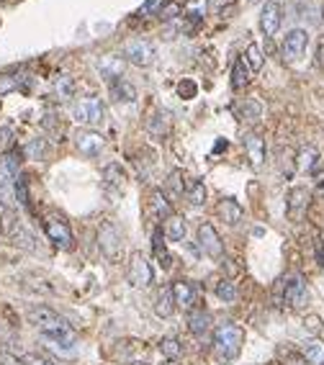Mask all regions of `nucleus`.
<instances>
[{"label": "nucleus", "mask_w": 324, "mask_h": 365, "mask_svg": "<svg viewBox=\"0 0 324 365\" xmlns=\"http://www.w3.org/2000/svg\"><path fill=\"white\" fill-rule=\"evenodd\" d=\"M152 265L147 263V257L142 252H132V260H129V281L136 288H147L152 283Z\"/></svg>", "instance_id": "obj_13"}, {"label": "nucleus", "mask_w": 324, "mask_h": 365, "mask_svg": "<svg viewBox=\"0 0 324 365\" xmlns=\"http://www.w3.org/2000/svg\"><path fill=\"white\" fill-rule=\"evenodd\" d=\"M196 239H198V247H201L204 255L214 257V260H219V257L224 255V242H222L219 232L214 229V224H208V221L198 224Z\"/></svg>", "instance_id": "obj_6"}, {"label": "nucleus", "mask_w": 324, "mask_h": 365, "mask_svg": "<svg viewBox=\"0 0 324 365\" xmlns=\"http://www.w3.org/2000/svg\"><path fill=\"white\" fill-rule=\"evenodd\" d=\"M186 232H188L186 219L178 216V214H172L170 219H168V224H165V237L172 239V242H183V239H186Z\"/></svg>", "instance_id": "obj_26"}, {"label": "nucleus", "mask_w": 324, "mask_h": 365, "mask_svg": "<svg viewBox=\"0 0 324 365\" xmlns=\"http://www.w3.org/2000/svg\"><path fill=\"white\" fill-rule=\"evenodd\" d=\"M186 196H188L190 206H204L206 203V185L201 180L190 182V188H186Z\"/></svg>", "instance_id": "obj_34"}, {"label": "nucleus", "mask_w": 324, "mask_h": 365, "mask_svg": "<svg viewBox=\"0 0 324 365\" xmlns=\"http://www.w3.org/2000/svg\"><path fill=\"white\" fill-rule=\"evenodd\" d=\"M283 301L291 309H301V306L309 303V288H306L301 275H288L286 278V283H283Z\"/></svg>", "instance_id": "obj_9"}, {"label": "nucleus", "mask_w": 324, "mask_h": 365, "mask_svg": "<svg viewBox=\"0 0 324 365\" xmlns=\"http://www.w3.org/2000/svg\"><path fill=\"white\" fill-rule=\"evenodd\" d=\"M178 6H175V3H172V6H168V8L165 10H160V19H172V16H175V13H178Z\"/></svg>", "instance_id": "obj_47"}, {"label": "nucleus", "mask_w": 324, "mask_h": 365, "mask_svg": "<svg viewBox=\"0 0 324 365\" xmlns=\"http://www.w3.org/2000/svg\"><path fill=\"white\" fill-rule=\"evenodd\" d=\"M244 345V332L240 324L224 321L214 329V357L219 363H232L240 357Z\"/></svg>", "instance_id": "obj_1"}, {"label": "nucleus", "mask_w": 324, "mask_h": 365, "mask_svg": "<svg viewBox=\"0 0 324 365\" xmlns=\"http://www.w3.org/2000/svg\"><path fill=\"white\" fill-rule=\"evenodd\" d=\"M175 309H178V306H175V299H172V288L170 286L160 288V291H157V299H154V314H157L160 319H168V317H172V311Z\"/></svg>", "instance_id": "obj_22"}, {"label": "nucleus", "mask_w": 324, "mask_h": 365, "mask_svg": "<svg viewBox=\"0 0 324 365\" xmlns=\"http://www.w3.org/2000/svg\"><path fill=\"white\" fill-rule=\"evenodd\" d=\"M322 365H324V363H322Z\"/></svg>", "instance_id": "obj_52"}, {"label": "nucleus", "mask_w": 324, "mask_h": 365, "mask_svg": "<svg viewBox=\"0 0 324 365\" xmlns=\"http://www.w3.org/2000/svg\"><path fill=\"white\" fill-rule=\"evenodd\" d=\"M304 329L309 335H322V319H319L316 314H309L304 319Z\"/></svg>", "instance_id": "obj_41"}, {"label": "nucleus", "mask_w": 324, "mask_h": 365, "mask_svg": "<svg viewBox=\"0 0 324 365\" xmlns=\"http://www.w3.org/2000/svg\"><path fill=\"white\" fill-rule=\"evenodd\" d=\"M219 216H222L229 227H234V224H240V221H242L244 211H242L240 203L234 201V198H224V201L219 203Z\"/></svg>", "instance_id": "obj_23"}, {"label": "nucleus", "mask_w": 324, "mask_h": 365, "mask_svg": "<svg viewBox=\"0 0 324 365\" xmlns=\"http://www.w3.org/2000/svg\"><path fill=\"white\" fill-rule=\"evenodd\" d=\"M240 113H242L244 121H250V124H255V121L262 119V106L260 101H255V98H247L244 103H240Z\"/></svg>", "instance_id": "obj_30"}, {"label": "nucleus", "mask_w": 324, "mask_h": 365, "mask_svg": "<svg viewBox=\"0 0 324 365\" xmlns=\"http://www.w3.org/2000/svg\"><path fill=\"white\" fill-rule=\"evenodd\" d=\"M124 59L136 67H152L157 62V46L150 39H132L124 46Z\"/></svg>", "instance_id": "obj_5"}, {"label": "nucleus", "mask_w": 324, "mask_h": 365, "mask_svg": "<svg viewBox=\"0 0 324 365\" xmlns=\"http://www.w3.org/2000/svg\"><path fill=\"white\" fill-rule=\"evenodd\" d=\"M72 139H75V147L80 149L82 155H88V157L100 155V152H103V147H106L103 134H98L96 129H78Z\"/></svg>", "instance_id": "obj_12"}, {"label": "nucleus", "mask_w": 324, "mask_h": 365, "mask_svg": "<svg viewBox=\"0 0 324 365\" xmlns=\"http://www.w3.org/2000/svg\"><path fill=\"white\" fill-rule=\"evenodd\" d=\"M152 209H154V216H157V219H170L172 216V206L162 191H152Z\"/></svg>", "instance_id": "obj_29"}, {"label": "nucleus", "mask_w": 324, "mask_h": 365, "mask_svg": "<svg viewBox=\"0 0 324 365\" xmlns=\"http://www.w3.org/2000/svg\"><path fill=\"white\" fill-rule=\"evenodd\" d=\"M178 93H180V98H196V82H190V80H183L178 85Z\"/></svg>", "instance_id": "obj_42"}, {"label": "nucleus", "mask_w": 324, "mask_h": 365, "mask_svg": "<svg viewBox=\"0 0 324 365\" xmlns=\"http://www.w3.org/2000/svg\"><path fill=\"white\" fill-rule=\"evenodd\" d=\"M44 232H46V237H49V242H52L54 247H60V250H72V245H75L72 229L67 227V221L60 219V216H49V219L44 221Z\"/></svg>", "instance_id": "obj_8"}, {"label": "nucleus", "mask_w": 324, "mask_h": 365, "mask_svg": "<svg viewBox=\"0 0 324 365\" xmlns=\"http://www.w3.org/2000/svg\"><path fill=\"white\" fill-rule=\"evenodd\" d=\"M160 353L165 357H170V360H175V357H180V353H183V347H180V342L175 337H162L160 339Z\"/></svg>", "instance_id": "obj_38"}, {"label": "nucleus", "mask_w": 324, "mask_h": 365, "mask_svg": "<svg viewBox=\"0 0 324 365\" xmlns=\"http://www.w3.org/2000/svg\"><path fill=\"white\" fill-rule=\"evenodd\" d=\"M24 152H26L28 160H44V155H46V139L44 137L31 139Z\"/></svg>", "instance_id": "obj_35"}, {"label": "nucleus", "mask_w": 324, "mask_h": 365, "mask_svg": "<svg viewBox=\"0 0 324 365\" xmlns=\"http://www.w3.org/2000/svg\"><path fill=\"white\" fill-rule=\"evenodd\" d=\"M168 185H170V191L175 193V196H183V193H186L183 173H180V170H172V173H170V180H168Z\"/></svg>", "instance_id": "obj_40"}, {"label": "nucleus", "mask_w": 324, "mask_h": 365, "mask_svg": "<svg viewBox=\"0 0 324 365\" xmlns=\"http://www.w3.org/2000/svg\"><path fill=\"white\" fill-rule=\"evenodd\" d=\"M319 162H322V157H319V149H316V147H304L296 155L298 173H304V175H316Z\"/></svg>", "instance_id": "obj_20"}, {"label": "nucleus", "mask_w": 324, "mask_h": 365, "mask_svg": "<svg viewBox=\"0 0 324 365\" xmlns=\"http://www.w3.org/2000/svg\"><path fill=\"white\" fill-rule=\"evenodd\" d=\"M6 198H8V188H0V211L6 209V203H8Z\"/></svg>", "instance_id": "obj_50"}, {"label": "nucleus", "mask_w": 324, "mask_h": 365, "mask_svg": "<svg viewBox=\"0 0 324 365\" xmlns=\"http://www.w3.org/2000/svg\"><path fill=\"white\" fill-rule=\"evenodd\" d=\"M188 329L193 337H204L208 329H211V314L204 306H193L188 311Z\"/></svg>", "instance_id": "obj_18"}, {"label": "nucleus", "mask_w": 324, "mask_h": 365, "mask_svg": "<svg viewBox=\"0 0 324 365\" xmlns=\"http://www.w3.org/2000/svg\"><path fill=\"white\" fill-rule=\"evenodd\" d=\"M0 365H26L21 357L10 355V353H0Z\"/></svg>", "instance_id": "obj_46"}, {"label": "nucleus", "mask_w": 324, "mask_h": 365, "mask_svg": "<svg viewBox=\"0 0 324 365\" xmlns=\"http://www.w3.org/2000/svg\"><path fill=\"white\" fill-rule=\"evenodd\" d=\"M170 288H172L175 306H180V309H193V303H196V286L190 283V281H175Z\"/></svg>", "instance_id": "obj_19"}, {"label": "nucleus", "mask_w": 324, "mask_h": 365, "mask_svg": "<svg viewBox=\"0 0 324 365\" xmlns=\"http://www.w3.org/2000/svg\"><path fill=\"white\" fill-rule=\"evenodd\" d=\"M147 129H150V134L157 139L168 137V131H170V113H168V111H157L152 119L147 121Z\"/></svg>", "instance_id": "obj_25"}, {"label": "nucleus", "mask_w": 324, "mask_h": 365, "mask_svg": "<svg viewBox=\"0 0 324 365\" xmlns=\"http://www.w3.org/2000/svg\"><path fill=\"white\" fill-rule=\"evenodd\" d=\"M54 95L60 98V101H70L72 95H75V80H72V75L62 73L54 77Z\"/></svg>", "instance_id": "obj_27"}, {"label": "nucleus", "mask_w": 324, "mask_h": 365, "mask_svg": "<svg viewBox=\"0 0 324 365\" xmlns=\"http://www.w3.org/2000/svg\"><path fill=\"white\" fill-rule=\"evenodd\" d=\"M10 137H13V131H10L8 127H0V152H3V149H8Z\"/></svg>", "instance_id": "obj_44"}, {"label": "nucleus", "mask_w": 324, "mask_h": 365, "mask_svg": "<svg viewBox=\"0 0 324 365\" xmlns=\"http://www.w3.org/2000/svg\"><path fill=\"white\" fill-rule=\"evenodd\" d=\"M250 85V67L244 59H237L232 67V88L234 91H244Z\"/></svg>", "instance_id": "obj_28"}, {"label": "nucleus", "mask_w": 324, "mask_h": 365, "mask_svg": "<svg viewBox=\"0 0 324 365\" xmlns=\"http://www.w3.org/2000/svg\"><path fill=\"white\" fill-rule=\"evenodd\" d=\"M111 98H114V103H134L136 101V88L126 80L111 82Z\"/></svg>", "instance_id": "obj_24"}, {"label": "nucleus", "mask_w": 324, "mask_h": 365, "mask_svg": "<svg viewBox=\"0 0 324 365\" xmlns=\"http://www.w3.org/2000/svg\"><path fill=\"white\" fill-rule=\"evenodd\" d=\"M247 3H250V6H255V3H260V0H247Z\"/></svg>", "instance_id": "obj_51"}, {"label": "nucleus", "mask_w": 324, "mask_h": 365, "mask_svg": "<svg viewBox=\"0 0 324 365\" xmlns=\"http://www.w3.org/2000/svg\"><path fill=\"white\" fill-rule=\"evenodd\" d=\"M316 64L324 67V39L319 41V49H316Z\"/></svg>", "instance_id": "obj_49"}, {"label": "nucleus", "mask_w": 324, "mask_h": 365, "mask_svg": "<svg viewBox=\"0 0 324 365\" xmlns=\"http://www.w3.org/2000/svg\"><path fill=\"white\" fill-rule=\"evenodd\" d=\"M93 67H96V73H98L103 80L116 82V80H121L126 73V59L118 55H103L93 62Z\"/></svg>", "instance_id": "obj_11"}, {"label": "nucleus", "mask_w": 324, "mask_h": 365, "mask_svg": "<svg viewBox=\"0 0 324 365\" xmlns=\"http://www.w3.org/2000/svg\"><path fill=\"white\" fill-rule=\"evenodd\" d=\"M244 152H247L252 170H260L262 162H265V139L258 137V134H247L244 137Z\"/></svg>", "instance_id": "obj_17"}, {"label": "nucleus", "mask_w": 324, "mask_h": 365, "mask_svg": "<svg viewBox=\"0 0 324 365\" xmlns=\"http://www.w3.org/2000/svg\"><path fill=\"white\" fill-rule=\"evenodd\" d=\"M124 185H126L124 167H121L118 162L106 165V170H103V188H106L108 196H118V193H124Z\"/></svg>", "instance_id": "obj_16"}, {"label": "nucleus", "mask_w": 324, "mask_h": 365, "mask_svg": "<svg viewBox=\"0 0 324 365\" xmlns=\"http://www.w3.org/2000/svg\"><path fill=\"white\" fill-rule=\"evenodd\" d=\"M24 82H26V75H0V95L24 88Z\"/></svg>", "instance_id": "obj_32"}, {"label": "nucleus", "mask_w": 324, "mask_h": 365, "mask_svg": "<svg viewBox=\"0 0 324 365\" xmlns=\"http://www.w3.org/2000/svg\"><path fill=\"white\" fill-rule=\"evenodd\" d=\"M280 21H283V6H280L278 0H268L260 13V28L265 31V37H276L278 34Z\"/></svg>", "instance_id": "obj_14"}, {"label": "nucleus", "mask_w": 324, "mask_h": 365, "mask_svg": "<svg viewBox=\"0 0 324 365\" xmlns=\"http://www.w3.org/2000/svg\"><path fill=\"white\" fill-rule=\"evenodd\" d=\"M306 46H309L306 28H291L283 37V59L286 62H298L306 55Z\"/></svg>", "instance_id": "obj_7"}, {"label": "nucleus", "mask_w": 324, "mask_h": 365, "mask_svg": "<svg viewBox=\"0 0 324 365\" xmlns=\"http://www.w3.org/2000/svg\"><path fill=\"white\" fill-rule=\"evenodd\" d=\"M296 13H298V19L301 21H306L309 26H319L322 24V13H324V8L319 6V3H314V0H301L296 6Z\"/></svg>", "instance_id": "obj_21"}, {"label": "nucleus", "mask_w": 324, "mask_h": 365, "mask_svg": "<svg viewBox=\"0 0 324 365\" xmlns=\"http://www.w3.org/2000/svg\"><path fill=\"white\" fill-rule=\"evenodd\" d=\"M206 8H208L206 0H188V6H186V16H188L193 24H198V21L206 16Z\"/></svg>", "instance_id": "obj_36"}, {"label": "nucleus", "mask_w": 324, "mask_h": 365, "mask_svg": "<svg viewBox=\"0 0 324 365\" xmlns=\"http://www.w3.org/2000/svg\"><path fill=\"white\" fill-rule=\"evenodd\" d=\"M18 170H21V155L16 149L0 157V188H8L10 182H16Z\"/></svg>", "instance_id": "obj_15"}, {"label": "nucleus", "mask_w": 324, "mask_h": 365, "mask_svg": "<svg viewBox=\"0 0 324 365\" xmlns=\"http://www.w3.org/2000/svg\"><path fill=\"white\" fill-rule=\"evenodd\" d=\"M242 59L247 62L250 73H260V70H262V52H260V46H258V44H247Z\"/></svg>", "instance_id": "obj_31"}, {"label": "nucleus", "mask_w": 324, "mask_h": 365, "mask_svg": "<svg viewBox=\"0 0 324 365\" xmlns=\"http://www.w3.org/2000/svg\"><path fill=\"white\" fill-rule=\"evenodd\" d=\"M237 0H214V10H224L229 8V6H234Z\"/></svg>", "instance_id": "obj_48"}, {"label": "nucleus", "mask_w": 324, "mask_h": 365, "mask_svg": "<svg viewBox=\"0 0 324 365\" xmlns=\"http://www.w3.org/2000/svg\"><path fill=\"white\" fill-rule=\"evenodd\" d=\"M3 234L8 237V242L13 247H18V250H26V252H36L39 250V245H36V237L28 232L24 224H21V219H18L16 211H3Z\"/></svg>", "instance_id": "obj_2"}, {"label": "nucleus", "mask_w": 324, "mask_h": 365, "mask_svg": "<svg viewBox=\"0 0 324 365\" xmlns=\"http://www.w3.org/2000/svg\"><path fill=\"white\" fill-rule=\"evenodd\" d=\"M309 203H312V191L304 188V185H296L291 188L288 193V201H286V214L291 221H301L309 211Z\"/></svg>", "instance_id": "obj_10"}, {"label": "nucleus", "mask_w": 324, "mask_h": 365, "mask_svg": "<svg viewBox=\"0 0 324 365\" xmlns=\"http://www.w3.org/2000/svg\"><path fill=\"white\" fill-rule=\"evenodd\" d=\"M72 116H75V121L82 124L85 129H96L106 121V106H103L100 98L90 95V98H82L80 103H75Z\"/></svg>", "instance_id": "obj_3"}, {"label": "nucleus", "mask_w": 324, "mask_h": 365, "mask_svg": "<svg viewBox=\"0 0 324 365\" xmlns=\"http://www.w3.org/2000/svg\"><path fill=\"white\" fill-rule=\"evenodd\" d=\"M216 296L224 303H234L237 301V286H234L232 281H219V283H216Z\"/></svg>", "instance_id": "obj_37"}, {"label": "nucleus", "mask_w": 324, "mask_h": 365, "mask_svg": "<svg viewBox=\"0 0 324 365\" xmlns=\"http://www.w3.org/2000/svg\"><path fill=\"white\" fill-rule=\"evenodd\" d=\"M152 245H154V255H157V260H162V268L168 270L170 268V255H168V250H165V245H162V234L160 232H154V237H152Z\"/></svg>", "instance_id": "obj_39"}, {"label": "nucleus", "mask_w": 324, "mask_h": 365, "mask_svg": "<svg viewBox=\"0 0 324 365\" xmlns=\"http://www.w3.org/2000/svg\"><path fill=\"white\" fill-rule=\"evenodd\" d=\"M304 357L309 363H324V342L322 339H309L304 345Z\"/></svg>", "instance_id": "obj_33"}, {"label": "nucleus", "mask_w": 324, "mask_h": 365, "mask_svg": "<svg viewBox=\"0 0 324 365\" xmlns=\"http://www.w3.org/2000/svg\"><path fill=\"white\" fill-rule=\"evenodd\" d=\"M162 6H165V0H147L142 10H144V13H160Z\"/></svg>", "instance_id": "obj_45"}, {"label": "nucleus", "mask_w": 324, "mask_h": 365, "mask_svg": "<svg viewBox=\"0 0 324 365\" xmlns=\"http://www.w3.org/2000/svg\"><path fill=\"white\" fill-rule=\"evenodd\" d=\"M24 363L26 365H57L54 360H49L46 355H39V353H28V355L24 357Z\"/></svg>", "instance_id": "obj_43"}, {"label": "nucleus", "mask_w": 324, "mask_h": 365, "mask_svg": "<svg viewBox=\"0 0 324 365\" xmlns=\"http://www.w3.org/2000/svg\"><path fill=\"white\" fill-rule=\"evenodd\" d=\"M98 250L103 252L108 263H118L121 252H124V242H121V232L114 221H103L98 227Z\"/></svg>", "instance_id": "obj_4"}]
</instances>
